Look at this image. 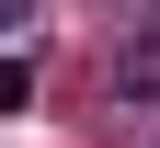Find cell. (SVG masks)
I'll list each match as a JSON object with an SVG mask.
<instances>
[{
    "instance_id": "6da1fadb",
    "label": "cell",
    "mask_w": 160,
    "mask_h": 148,
    "mask_svg": "<svg viewBox=\"0 0 160 148\" xmlns=\"http://www.w3.org/2000/svg\"><path fill=\"white\" fill-rule=\"evenodd\" d=\"M114 91H126V103H160V23L114 46Z\"/></svg>"
},
{
    "instance_id": "7a4b0ae2",
    "label": "cell",
    "mask_w": 160,
    "mask_h": 148,
    "mask_svg": "<svg viewBox=\"0 0 160 148\" xmlns=\"http://www.w3.org/2000/svg\"><path fill=\"white\" fill-rule=\"evenodd\" d=\"M23 103H34V69H23V57H0V114H23Z\"/></svg>"
},
{
    "instance_id": "3957f363",
    "label": "cell",
    "mask_w": 160,
    "mask_h": 148,
    "mask_svg": "<svg viewBox=\"0 0 160 148\" xmlns=\"http://www.w3.org/2000/svg\"><path fill=\"white\" fill-rule=\"evenodd\" d=\"M23 12H34V0H0V34H12V23H23Z\"/></svg>"
}]
</instances>
